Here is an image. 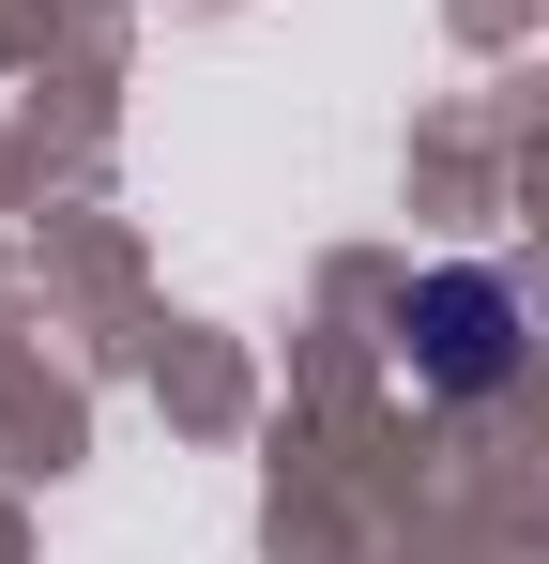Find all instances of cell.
Returning <instances> with one entry per match:
<instances>
[{
  "instance_id": "6da1fadb",
  "label": "cell",
  "mask_w": 549,
  "mask_h": 564,
  "mask_svg": "<svg viewBox=\"0 0 549 564\" xmlns=\"http://www.w3.org/2000/svg\"><path fill=\"white\" fill-rule=\"evenodd\" d=\"M397 351H412L428 397H504V381L535 367V305H519V275H488V260H443V275L397 290Z\"/></svg>"
}]
</instances>
